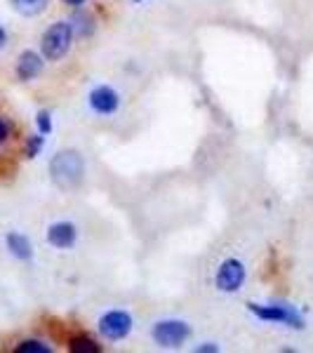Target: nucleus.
Here are the masks:
<instances>
[{
    "mask_svg": "<svg viewBox=\"0 0 313 353\" xmlns=\"http://www.w3.org/2000/svg\"><path fill=\"white\" fill-rule=\"evenodd\" d=\"M45 57H41L38 52H33V50H26V52L19 54V59H17V76H19V81H36L38 76L43 73V66H45Z\"/></svg>",
    "mask_w": 313,
    "mask_h": 353,
    "instance_id": "nucleus-8",
    "label": "nucleus"
},
{
    "mask_svg": "<svg viewBox=\"0 0 313 353\" xmlns=\"http://www.w3.org/2000/svg\"><path fill=\"white\" fill-rule=\"evenodd\" d=\"M36 125H38V132H41V134L52 132V116H50V111H38Z\"/></svg>",
    "mask_w": 313,
    "mask_h": 353,
    "instance_id": "nucleus-15",
    "label": "nucleus"
},
{
    "mask_svg": "<svg viewBox=\"0 0 313 353\" xmlns=\"http://www.w3.org/2000/svg\"><path fill=\"white\" fill-rule=\"evenodd\" d=\"M68 349L73 353H101V346L97 344L92 337H88V334H78V337H73L68 341Z\"/></svg>",
    "mask_w": 313,
    "mask_h": 353,
    "instance_id": "nucleus-12",
    "label": "nucleus"
},
{
    "mask_svg": "<svg viewBox=\"0 0 313 353\" xmlns=\"http://www.w3.org/2000/svg\"><path fill=\"white\" fill-rule=\"evenodd\" d=\"M90 106H92L94 113H99V116H111V113L118 111V106H121V97L113 88L109 85H97V88L90 92L88 97Z\"/></svg>",
    "mask_w": 313,
    "mask_h": 353,
    "instance_id": "nucleus-7",
    "label": "nucleus"
},
{
    "mask_svg": "<svg viewBox=\"0 0 313 353\" xmlns=\"http://www.w3.org/2000/svg\"><path fill=\"white\" fill-rule=\"evenodd\" d=\"M78 238V229L71 224V221H57L48 229V243L52 248H59V250H66L76 243Z\"/></svg>",
    "mask_w": 313,
    "mask_h": 353,
    "instance_id": "nucleus-9",
    "label": "nucleus"
},
{
    "mask_svg": "<svg viewBox=\"0 0 313 353\" xmlns=\"http://www.w3.org/2000/svg\"><path fill=\"white\" fill-rule=\"evenodd\" d=\"M134 3H141V0H134Z\"/></svg>",
    "mask_w": 313,
    "mask_h": 353,
    "instance_id": "nucleus-20",
    "label": "nucleus"
},
{
    "mask_svg": "<svg viewBox=\"0 0 313 353\" xmlns=\"http://www.w3.org/2000/svg\"><path fill=\"white\" fill-rule=\"evenodd\" d=\"M248 309L252 316H257L259 321L266 323H281V325L297 327V330L306 325L304 316L290 304H248Z\"/></svg>",
    "mask_w": 313,
    "mask_h": 353,
    "instance_id": "nucleus-3",
    "label": "nucleus"
},
{
    "mask_svg": "<svg viewBox=\"0 0 313 353\" xmlns=\"http://www.w3.org/2000/svg\"><path fill=\"white\" fill-rule=\"evenodd\" d=\"M151 337L163 349H177L191 337V325L184 321H161L153 325Z\"/></svg>",
    "mask_w": 313,
    "mask_h": 353,
    "instance_id": "nucleus-4",
    "label": "nucleus"
},
{
    "mask_svg": "<svg viewBox=\"0 0 313 353\" xmlns=\"http://www.w3.org/2000/svg\"><path fill=\"white\" fill-rule=\"evenodd\" d=\"M14 10L24 17H38L41 12H45L50 5V0H12Z\"/></svg>",
    "mask_w": 313,
    "mask_h": 353,
    "instance_id": "nucleus-11",
    "label": "nucleus"
},
{
    "mask_svg": "<svg viewBox=\"0 0 313 353\" xmlns=\"http://www.w3.org/2000/svg\"><path fill=\"white\" fill-rule=\"evenodd\" d=\"M99 332L109 341H121L132 332V316L128 311H109L99 318Z\"/></svg>",
    "mask_w": 313,
    "mask_h": 353,
    "instance_id": "nucleus-6",
    "label": "nucleus"
},
{
    "mask_svg": "<svg viewBox=\"0 0 313 353\" xmlns=\"http://www.w3.org/2000/svg\"><path fill=\"white\" fill-rule=\"evenodd\" d=\"M85 174V161L78 151L68 149V151H59L57 156L50 161V176L59 189L71 191L76 189L83 181Z\"/></svg>",
    "mask_w": 313,
    "mask_h": 353,
    "instance_id": "nucleus-1",
    "label": "nucleus"
},
{
    "mask_svg": "<svg viewBox=\"0 0 313 353\" xmlns=\"http://www.w3.org/2000/svg\"><path fill=\"white\" fill-rule=\"evenodd\" d=\"M66 5H73V8H78V5H83L85 0H64Z\"/></svg>",
    "mask_w": 313,
    "mask_h": 353,
    "instance_id": "nucleus-19",
    "label": "nucleus"
},
{
    "mask_svg": "<svg viewBox=\"0 0 313 353\" xmlns=\"http://www.w3.org/2000/svg\"><path fill=\"white\" fill-rule=\"evenodd\" d=\"M245 276H248V269L241 259H224L217 269V276H214V285H217L221 292L231 294V292H238L245 283Z\"/></svg>",
    "mask_w": 313,
    "mask_h": 353,
    "instance_id": "nucleus-5",
    "label": "nucleus"
},
{
    "mask_svg": "<svg viewBox=\"0 0 313 353\" xmlns=\"http://www.w3.org/2000/svg\"><path fill=\"white\" fill-rule=\"evenodd\" d=\"M8 250L10 252L14 254L17 259H21V261H26V259H31L33 257V245H31V241L24 236V233H17V231H12V233H8Z\"/></svg>",
    "mask_w": 313,
    "mask_h": 353,
    "instance_id": "nucleus-10",
    "label": "nucleus"
},
{
    "mask_svg": "<svg viewBox=\"0 0 313 353\" xmlns=\"http://www.w3.org/2000/svg\"><path fill=\"white\" fill-rule=\"evenodd\" d=\"M17 353H52V346L43 344V341L38 339H24L17 344Z\"/></svg>",
    "mask_w": 313,
    "mask_h": 353,
    "instance_id": "nucleus-13",
    "label": "nucleus"
},
{
    "mask_svg": "<svg viewBox=\"0 0 313 353\" xmlns=\"http://www.w3.org/2000/svg\"><path fill=\"white\" fill-rule=\"evenodd\" d=\"M8 134H10L8 125H5V121H0V144H3V141L8 139Z\"/></svg>",
    "mask_w": 313,
    "mask_h": 353,
    "instance_id": "nucleus-17",
    "label": "nucleus"
},
{
    "mask_svg": "<svg viewBox=\"0 0 313 353\" xmlns=\"http://www.w3.org/2000/svg\"><path fill=\"white\" fill-rule=\"evenodd\" d=\"M43 144H45V139H43V134L38 132V134H31L26 139V149H24V153H26V158H36L38 153H41V149H43Z\"/></svg>",
    "mask_w": 313,
    "mask_h": 353,
    "instance_id": "nucleus-14",
    "label": "nucleus"
},
{
    "mask_svg": "<svg viewBox=\"0 0 313 353\" xmlns=\"http://www.w3.org/2000/svg\"><path fill=\"white\" fill-rule=\"evenodd\" d=\"M71 43H73L71 21H54V24L45 28L41 38V52L48 61H59L68 54Z\"/></svg>",
    "mask_w": 313,
    "mask_h": 353,
    "instance_id": "nucleus-2",
    "label": "nucleus"
},
{
    "mask_svg": "<svg viewBox=\"0 0 313 353\" xmlns=\"http://www.w3.org/2000/svg\"><path fill=\"white\" fill-rule=\"evenodd\" d=\"M5 43H8V33H5V28L0 26V48H3Z\"/></svg>",
    "mask_w": 313,
    "mask_h": 353,
    "instance_id": "nucleus-18",
    "label": "nucleus"
},
{
    "mask_svg": "<svg viewBox=\"0 0 313 353\" xmlns=\"http://www.w3.org/2000/svg\"><path fill=\"white\" fill-rule=\"evenodd\" d=\"M196 353H219V346L212 344V341H205V344L196 346Z\"/></svg>",
    "mask_w": 313,
    "mask_h": 353,
    "instance_id": "nucleus-16",
    "label": "nucleus"
}]
</instances>
